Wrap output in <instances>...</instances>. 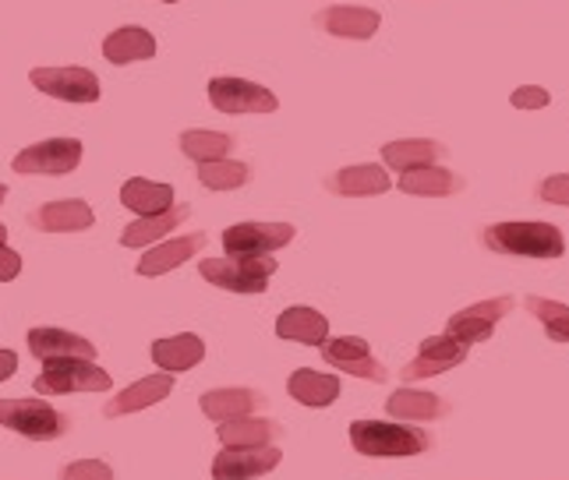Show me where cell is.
Returning a JSON list of instances; mask_svg holds the SVG:
<instances>
[{
    "instance_id": "cell-10",
    "label": "cell",
    "mask_w": 569,
    "mask_h": 480,
    "mask_svg": "<svg viewBox=\"0 0 569 480\" xmlns=\"http://www.w3.org/2000/svg\"><path fill=\"white\" fill-rule=\"evenodd\" d=\"M322 360L337 368V371H347V374L365 378V382H376V386H382L386 378H389L386 364H382V360H376V353H371V347L365 343L361 336L326 339V343H322Z\"/></svg>"
},
{
    "instance_id": "cell-33",
    "label": "cell",
    "mask_w": 569,
    "mask_h": 480,
    "mask_svg": "<svg viewBox=\"0 0 569 480\" xmlns=\"http://www.w3.org/2000/svg\"><path fill=\"white\" fill-rule=\"evenodd\" d=\"M523 308L545 326L552 343H569V304H559V300L531 293V297H523Z\"/></svg>"
},
{
    "instance_id": "cell-17",
    "label": "cell",
    "mask_w": 569,
    "mask_h": 480,
    "mask_svg": "<svg viewBox=\"0 0 569 480\" xmlns=\"http://www.w3.org/2000/svg\"><path fill=\"white\" fill-rule=\"evenodd\" d=\"M170 389H173L170 371H163V374H149V378H142V382L128 386L124 392H117V396L110 399V403L103 407V417L117 420V417L134 413V410H149L152 403H163V399L170 396Z\"/></svg>"
},
{
    "instance_id": "cell-25",
    "label": "cell",
    "mask_w": 569,
    "mask_h": 480,
    "mask_svg": "<svg viewBox=\"0 0 569 480\" xmlns=\"http://www.w3.org/2000/svg\"><path fill=\"white\" fill-rule=\"evenodd\" d=\"M152 360L170 374L173 371H191L194 364H202V360H206V343L199 336H191V332L170 336V339H156Z\"/></svg>"
},
{
    "instance_id": "cell-11",
    "label": "cell",
    "mask_w": 569,
    "mask_h": 480,
    "mask_svg": "<svg viewBox=\"0 0 569 480\" xmlns=\"http://www.w3.org/2000/svg\"><path fill=\"white\" fill-rule=\"evenodd\" d=\"M298 237L290 223H233L223 230V248L230 258H251V254H272L287 248Z\"/></svg>"
},
{
    "instance_id": "cell-5",
    "label": "cell",
    "mask_w": 569,
    "mask_h": 480,
    "mask_svg": "<svg viewBox=\"0 0 569 480\" xmlns=\"http://www.w3.org/2000/svg\"><path fill=\"white\" fill-rule=\"evenodd\" d=\"M0 424L32 438V442H50V438L68 434L71 420L43 399H0Z\"/></svg>"
},
{
    "instance_id": "cell-26",
    "label": "cell",
    "mask_w": 569,
    "mask_h": 480,
    "mask_svg": "<svg viewBox=\"0 0 569 480\" xmlns=\"http://www.w3.org/2000/svg\"><path fill=\"white\" fill-rule=\"evenodd\" d=\"M386 410H389V417L415 420V424H421V420H442V417H449V403H446V399L436 396V392H421V389H400V392H392Z\"/></svg>"
},
{
    "instance_id": "cell-22",
    "label": "cell",
    "mask_w": 569,
    "mask_h": 480,
    "mask_svg": "<svg viewBox=\"0 0 569 480\" xmlns=\"http://www.w3.org/2000/svg\"><path fill=\"white\" fill-rule=\"evenodd\" d=\"M397 188L415 198H449L463 191V177L446 167H418V170L400 173Z\"/></svg>"
},
{
    "instance_id": "cell-18",
    "label": "cell",
    "mask_w": 569,
    "mask_h": 480,
    "mask_svg": "<svg viewBox=\"0 0 569 480\" xmlns=\"http://www.w3.org/2000/svg\"><path fill=\"white\" fill-rule=\"evenodd\" d=\"M389 188H392L389 173L376 163L343 167L326 180V191L340 194V198H371V194H386Z\"/></svg>"
},
{
    "instance_id": "cell-3",
    "label": "cell",
    "mask_w": 569,
    "mask_h": 480,
    "mask_svg": "<svg viewBox=\"0 0 569 480\" xmlns=\"http://www.w3.org/2000/svg\"><path fill=\"white\" fill-rule=\"evenodd\" d=\"M277 258L272 254H251V258H202L199 276L206 283L230 290V293H266L269 279L277 272Z\"/></svg>"
},
{
    "instance_id": "cell-16",
    "label": "cell",
    "mask_w": 569,
    "mask_h": 480,
    "mask_svg": "<svg viewBox=\"0 0 569 480\" xmlns=\"http://www.w3.org/2000/svg\"><path fill=\"white\" fill-rule=\"evenodd\" d=\"M29 223L43 233H78L96 223V212H92V206L78 202V198H68V202L39 206L36 212H29Z\"/></svg>"
},
{
    "instance_id": "cell-7",
    "label": "cell",
    "mask_w": 569,
    "mask_h": 480,
    "mask_svg": "<svg viewBox=\"0 0 569 480\" xmlns=\"http://www.w3.org/2000/svg\"><path fill=\"white\" fill-rule=\"evenodd\" d=\"M29 82L64 103H96L100 99V78L89 68H32Z\"/></svg>"
},
{
    "instance_id": "cell-1",
    "label": "cell",
    "mask_w": 569,
    "mask_h": 480,
    "mask_svg": "<svg viewBox=\"0 0 569 480\" xmlns=\"http://www.w3.org/2000/svg\"><path fill=\"white\" fill-rule=\"evenodd\" d=\"M488 251L517 254V258H562L566 237L559 227L541 223V219H506L481 230Z\"/></svg>"
},
{
    "instance_id": "cell-27",
    "label": "cell",
    "mask_w": 569,
    "mask_h": 480,
    "mask_svg": "<svg viewBox=\"0 0 569 480\" xmlns=\"http://www.w3.org/2000/svg\"><path fill=\"white\" fill-rule=\"evenodd\" d=\"M277 336L293 339V343H305V347H322L329 339V322L316 308H287L277 318Z\"/></svg>"
},
{
    "instance_id": "cell-19",
    "label": "cell",
    "mask_w": 569,
    "mask_h": 480,
    "mask_svg": "<svg viewBox=\"0 0 569 480\" xmlns=\"http://www.w3.org/2000/svg\"><path fill=\"white\" fill-rule=\"evenodd\" d=\"M29 350L36 360H61V357H82L96 360V347L86 336L64 332V329H29Z\"/></svg>"
},
{
    "instance_id": "cell-15",
    "label": "cell",
    "mask_w": 569,
    "mask_h": 480,
    "mask_svg": "<svg viewBox=\"0 0 569 480\" xmlns=\"http://www.w3.org/2000/svg\"><path fill=\"white\" fill-rule=\"evenodd\" d=\"M316 26L329 36L337 39H371L382 26V14L371 11V8H347V4H337V8H326L316 14Z\"/></svg>"
},
{
    "instance_id": "cell-20",
    "label": "cell",
    "mask_w": 569,
    "mask_h": 480,
    "mask_svg": "<svg viewBox=\"0 0 569 480\" xmlns=\"http://www.w3.org/2000/svg\"><path fill=\"white\" fill-rule=\"evenodd\" d=\"M206 248V233H184V237H173L163 240L160 248H149L139 262V276H163L170 269L184 266L188 258H194Z\"/></svg>"
},
{
    "instance_id": "cell-4",
    "label": "cell",
    "mask_w": 569,
    "mask_h": 480,
    "mask_svg": "<svg viewBox=\"0 0 569 480\" xmlns=\"http://www.w3.org/2000/svg\"><path fill=\"white\" fill-rule=\"evenodd\" d=\"M113 382L103 368H96L92 360L82 357H61L43 360V371L36 374L32 389L39 396H64V392H107Z\"/></svg>"
},
{
    "instance_id": "cell-31",
    "label": "cell",
    "mask_w": 569,
    "mask_h": 480,
    "mask_svg": "<svg viewBox=\"0 0 569 480\" xmlns=\"http://www.w3.org/2000/svg\"><path fill=\"white\" fill-rule=\"evenodd\" d=\"M238 138L227 131H206V128H191L181 134V152L194 163H206V159H223L233 152Z\"/></svg>"
},
{
    "instance_id": "cell-6",
    "label": "cell",
    "mask_w": 569,
    "mask_h": 480,
    "mask_svg": "<svg viewBox=\"0 0 569 480\" xmlns=\"http://www.w3.org/2000/svg\"><path fill=\"white\" fill-rule=\"evenodd\" d=\"M209 103L220 113H277L280 99L266 86L248 82V78L220 74L209 82Z\"/></svg>"
},
{
    "instance_id": "cell-13",
    "label": "cell",
    "mask_w": 569,
    "mask_h": 480,
    "mask_svg": "<svg viewBox=\"0 0 569 480\" xmlns=\"http://www.w3.org/2000/svg\"><path fill=\"white\" fill-rule=\"evenodd\" d=\"M283 463V452L277 446H259V449H233L223 446V452L212 459V477L216 480H254L266 477Z\"/></svg>"
},
{
    "instance_id": "cell-30",
    "label": "cell",
    "mask_w": 569,
    "mask_h": 480,
    "mask_svg": "<svg viewBox=\"0 0 569 480\" xmlns=\"http://www.w3.org/2000/svg\"><path fill=\"white\" fill-rule=\"evenodd\" d=\"M103 57L110 64H134V60H152L156 57V39L139 29V26H124L107 36Z\"/></svg>"
},
{
    "instance_id": "cell-28",
    "label": "cell",
    "mask_w": 569,
    "mask_h": 480,
    "mask_svg": "<svg viewBox=\"0 0 569 480\" xmlns=\"http://www.w3.org/2000/svg\"><path fill=\"white\" fill-rule=\"evenodd\" d=\"M188 216H191V206H173L170 212L134 219V223L121 233V244H124V248H149L152 240H163L167 233L178 230Z\"/></svg>"
},
{
    "instance_id": "cell-40",
    "label": "cell",
    "mask_w": 569,
    "mask_h": 480,
    "mask_svg": "<svg viewBox=\"0 0 569 480\" xmlns=\"http://www.w3.org/2000/svg\"><path fill=\"white\" fill-rule=\"evenodd\" d=\"M4 198H8V188H4V184H0V202H4Z\"/></svg>"
},
{
    "instance_id": "cell-34",
    "label": "cell",
    "mask_w": 569,
    "mask_h": 480,
    "mask_svg": "<svg viewBox=\"0 0 569 480\" xmlns=\"http://www.w3.org/2000/svg\"><path fill=\"white\" fill-rule=\"evenodd\" d=\"M57 480H113V470L100 459H78V463H68Z\"/></svg>"
},
{
    "instance_id": "cell-21",
    "label": "cell",
    "mask_w": 569,
    "mask_h": 480,
    "mask_svg": "<svg viewBox=\"0 0 569 480\" xmlns=\"http://www.w3.org/2000/svg\"><path fill=\"white\" fill-rule=\"evenodd\" d=\"M283 434V428L277 420L269 417H238V420H223L216 438H220L223 446H233V449H259V446H272L277 438Z\"/></svg>"
},
{
    "instance_id": "cell-41",
    "label": "cell",
    "mask_w": 569,
    "mask_h": 480,
    "mask_svg": "<svg viewBox=\"0 0 569 480\" xmlns=\"http://www.w3.org/2000/svg\"><path fill=\"white\" fill-rule=\"evenodd\" d=\"M163 4H178V0H163Z\"/></svg>"
},
{
    "instance_id": "cell-2",
    "label": "cell",
    "mask_w": 569,
    "mask_h": 480,
    "mask_svg": "<svg viewBox=\"0 0 569 480\" xmlns=\"http://www.w3.org/2000/svg\"><path fill=\"white\" fill-rule=\"evenodd\" d=\"M350 446L371 459H403L431 449V434L397 420H355L350 424Z\"/></svg>"
},
{
    "instance_id": "cell-36",
    "label": "cell",
    "mask_w": 569,
    "mask_h": 480,
    "mask_svg": "<svg viewBox=\"0 0 569 480\" xmlns=\"http://www.w3.org/2000/svg\"><path fill=\"white\" fill-rule=\"evenodd\" d=\"M548 103H552V96L541 86H520L509 96V107H517V110H545Z\"/></svg>"
},
{
    "instance_id": "cell-14",
    "label": "cell",
    "mask_w": 569,
    "mask_h": 480,
    "mask_svg": "<svg viewBox=\"0 0 569 480\" xmlns=\"http://www.w3.org/2000/svg\"><path fill=\"white\" fill-rule=\"evenodd\" d=\"M199 407L209 420L223 424V420H238V417H254L259 410H269V399L254 389H212L199 399Z\"/></svg>"
},
{
    "instance_id": "cell-35",
    "label": "cell",
    "mask_w": 569,
    "mask_h": 480,
    "mask_svg": "<svg viewBox=\"0 0 569 480\" xmlns=\"http://www.w3.org/2000/svg\"><path fill=\"white\" fill-rule=\"evenodd\" d=\"M538 198L548 206H566L569 209V173H556V177H545L538 184Z\"/></svg>"
},
{
    "instance_id": "cell-23",
    "label": "cell",
    "mask_w": 569,
    "mask_h": 480,
    "mask_svg": "<svg viewBox=\"0 0 569 480\" xmlns=\"http://www.w3.org/2000/svg\"><path fill=\"white\" fill-rule=\"evenodd\" d=\"M287 392H290V399H298L301 407L322 410V407L337 403V399H340V378L301 368V371H293L287 378Z\"/></svg>"
},
{
    "instance_id": "cell-24",
    "label": "cell",
    "mask_w": 569,
    "mask_h": 480,
    "mask_svg": "<svg viewBox=\"0 0 569 480\" xmlns=\"http://www.w3.org/2000/svg\"><path fill=\"white\" fill-rule=\"evenodd\" d=\"M446 156L442 142H431V138H403V142H389L382 146V163L392 170H418V167H436Z\"/></svg>"
},
{
    "instance_id": "cell-29",
    "label": "cell",
    "mask_w": 569,
    "mask_h": 480,
    "mask_svg": "<svg viewBox=\"0 0 569 480\" xmlns=\"http://www.w3.org/2000/svg\"><path fill=\"white\" fill-rule=\"evenodd\" d=\"M121 206L139 212V216H160L173 209V188L170 184H156L146 177H131L121 188Z\"/></svg>"
},
{
    "instance_id": "cell-39",
    "label": "cell",
    "mask_w": 569,
    "mask_h": 480,
    "mask_svg": "<svg viewBox=\"0 0 569 480\" xmlns=\"http://www.w3.org/2000/svg\"><path fill=\"white\" fill-rule=\"evenodd\" d=\"M4 240H8V227H4V223H0V244H4Z\"/></svg>"
},
{
    "instance_id": "cell-38",
    "label": "cell",
    "mask_w": 569,
    "mask_h": 480,
    "mask_svg": "<svg viewBox=\"0 0 569 480\" xmlns=\"http://www.w3.org/2000/svg\"><path fill=\"white\" fill-rule=\"evenodd\" d=\"M14 371H18V357L11 350H0V382H8Z\"/></svg>"
},
{
    "instance_id": "cell-12",
    "label": "cell",
    "mask_w": 569,
    "mask_h": 480,
    "mask_svg": "<svg viewBox=\"0 0 569 480\" xmlns=\"http://www.w3.org/2000/svg\"><path fill=\"white\" fill-rule=\"evenodd\" d=\"M467 350L470 347L460 343V339L449 336V332L425 339V343L418 347V357L403 368V382H421V378H436V374L460 368L467 360Z\"/></svg>"
},
{
    "instance_id": "cell-9",
    "label": "cell",
    "mask_w": 569,
    "mask_h": 480,
    "mask_svg": "<svg viewBox=\"0 0 569 480\" xmlns=\"http://www.w3.org/2000/svg\"><path fill=\"white\" fill-rule=\"evenodd\" d=\"M517 308L513 297H488V300H478V304H470L463 311H457L453 318L446 322V332L457 336L460 343H485V339H492L496 326L502 318Z\"/></svg>"
},
{
    "instance_id": "cell-32",
    "label": "cell",
    "mask_w": 569,
    "mask_h": 480,
    "mask_svg": "<svg viewBox=\"0 0 569 480\" xmlns=\"http://www.w3.org/2000/svg\"><path fill=\"white\" fill-rule=\"evenodd\" d=\"M199 180L209 191H233V188H244L251 180V167L238 163V159H206L199 163Z\"/></svg>"
},
{
    "instance_id": "cell-37",
    "label": "cell",
    "mask_w": 569,
    "mask_h": 480,
    "mask_svg": "<svg viewBox=\"0 0 569 480\" xmlns=\"http://www.w3.org/2000/svg\"><path fill=\"white\" fill-rule=\"evenodd\" d=\"M18 272H22V254L0 244V283H11Z\"/></svg>"
},
{
    "instance_id": "cell-8",
    "label": "cell",
    "mask_w": 569,
    "mask_h": 480,
    "mask_svg": "<svg viewBox=\"0 0 569 480\" xmlns=\"http://www.w3.org/2000/svg\"><path fill=\"white\" fill-rule=\"evenodd\" d=\"M82 163V142L78 138H47V142L29 146L14 156V173H47L64 177Z\"/></svg>"
}]
</instances>
